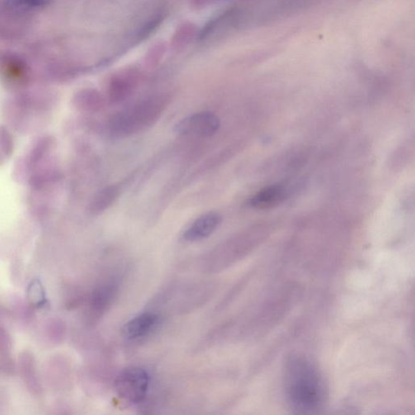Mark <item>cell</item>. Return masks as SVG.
Here are the masks:
<instances>
[{"mask_svg": "<svg viewBox=\"0 0 415 415\" xmlns=\"http://www.w3.org/2000/svg\"><path fill=\"white\" fill-rule=\"evenodd\" d=\"M288 185L276 184L270 185L257 193L249 200V205L256 209H270L278 205L289 197Z\"/></svg>", "mask_w": 415, "mask_h": 415, "instance_id": "10", "label": "cell"}, {"mask_svg": "<svg viewBox=\"0 0 415 415\" xmlns=\"http://www.w3.org/2000/svg\"><path fill=\"white\" fill-rule=\"evenodd\" d=\"M198 33L197 26L193 23H184L175 31L171 41V46L175 51L183 50L195 37L198 36Z\"/></svg>", "mask_w": 415, "mask_h": 415, "instance_id": "13", "label": "cell"}, {"mask_svg": "<svg viewBox=\"0 0 415 415\" xmlns=\"http://www.w3.org/2000/svg\"><path fill=\"white\" fill-rule=\"evenodd\" d=\"M285 389L290 403L299 412L318 409L326 398L321 374L311 362L303 357H292L286 364Z\"/></svg>", "mask_w": 415, "mask_h": 415, "instance_id": "1", "label": "cell"}, {"mask_svg": "<svg viewBox=\"0 0 415 415\" xmlns=\"http://www.w3.org/2000/svg\"><path fill=\"white\" fill-rule=\"evenodd\" d=\"M242 21L243 12L240 9H230L209 21L198 33L197 38L203 42L213 39L240 26Z\"/></svg>", "mask_w": 415, "mask_h": 415, "instance_id": "5", "label": "cell"}, {"mask_svg": "<svg viewBox=\"0 0 415 415\" xmlns=\"http://www.w3.org/2000/svg\"><path fill=\"white\" fill-rule=\"evenodd\" d=\"M121 193V186L118 184L109 185L98 192L90 204V212L93 214L102 213L107 211L116 202Z\"/></svg>", "mask_w": 415, "mask_h": 415, "instance_id": "11", "label": "cell"}, {"mask_svg": "<svg viewBox=\"0 0 415 415\" xmlns=\"http://www.w3.org/2000/svg\"><path fill=\"white\" fill-rule=\"evenodd\" d=\"M222 222V217L217 212L204 214L195 220L183 233V238L187 242H197L213 235Z\"/></svg>", "mask_w": 415, "mask_h": 415, "instance_id": "7", "label": "cell"}, {"mask_svg": "<svg viewBox=\"0 0 415 415\" xmlns=\"http://www.w3.org/2000/svg\"><path fill=\"white\" fill-rule=\"evenodd\" d=\"M139 82L136 71H125L114 75L109 80L108 98L113 104L121 103L132 96Z\"/></svg>", "mask_w": 415, "mask_h": 415, "instance_id": "6", "label": "cell"}, {"mask_svg": "<svg viewBox=\"0 0 415 415\" xmlns=\"http://www.w3.org/2000/svg\"><path fill=\"white\" fill-rule=\"evenodd\" d=\"M118 292V284L114 281H107L94 290L93 306L98 311H105L116 298Z\"/></svg>", "mask_w": 415, "mask_h": 415, "instance_id": "12", "label": "cell"}, {"mask_svg": "<svg viewBox=\"0 0 415 415\" xmlns=\"http://www.w3.org/2000/svg\"><path fill=\"white\" fill-rule=\"evenodd\" d=\"M166 102V97H154L119 113L112 121V134L116 137H126L145 130L159 118Z\"/></svg>", "mask_w": 415, "mask_h": 415, "instance_id": "2", "label": "cell"}, {"mask_svg": "<svg viewBox=\"0 0 415 415\" xmlns=\"http://www.w3.org/2000/svg\"><path fill=\"white\" fill-rule=\"evenodd\" d=\"M80 106L87 112H97L105 106V98L95 89H87L80 93Z\"/></svg>", "mask_w": 415, "mask_h": 415, "instance_id": "14", "label": "cell"}, {"mask_svg": "<svg viewBox=\"0 0 415 415\" xmlns=\"http://www.w3.org/2000/svg\"><path fill=\"white\" fill-rule=\"evenodd\" d=\"M161 317L159 314L145 312L130 319L123 327V335L130 340L145 337L159 327Z\"/></svg>", "mask_w": 415, "mask_h": 415, "instance_id": "9", "label": "cell"}, {"mask_svg": "<svg viewBox=\"0 0 415 415\" xmlns=\"http://www.w3.org/2000/svg\"><path fill=\"white\" fill-rule=\"evenodd\" d=\"M164 46L161 45H157L154 48L150 51V53L148 54L147 58L145 60V66L148 68L152 69L157 66V63H159L161 60L162 55H164Z\"/></svg>", "mask_w": 415, "mask_h": 415, "instance_id": "16", "label": "cell"}, {"mask_svg": "<svg viewBox=\"0 0 415 415\" xmlns=\"http://www.w3.org/2000/svg\"><path fill=\"white\" fill-rule=\"evenodd\" d=\"M220 127V118L215 114L202 112L181 119L175 132L180 136L207 138L215 135Z\"/></svg>", "mask_w": 415, "mask_h": 415, "instance_id": "4", "label": "cell"}, {"mask_svg": "<svg viewBox=\"0 0 415 415\" xmlns=\"http://www.w3.org/2000/svg\"><path fill=\"white\" fill-rule=\"evenodd\" d=\"M150 383V375L146 370L139 367H132L123 370L117 376L114 389L122 399L137 404L145 398Z\"/></svg>", "mask_w": 415, "mask_h": 415, "instance_id": "3", "label": "cell"}, {"mask_svg": "<svg viewBox=\"0 0 415 415\" xmlns=\"http://www.w3.org/2000/svg\"><path fill=\"white\" fill-rule=\"evenodd\" d=\"M165 6H156L136 23L131 33L130 39L134 44L149 38L160 27L166 17Z\"/></svg>", "mask_w": 415, "mask_h": 415, "instance_id": "8", "label": "cell"}, {"mask_svg": "<svg viewBox=\"0 0 415 415\" xmlns=\"http://www.w3.org/2000/svg\"><path fill=\"white\" fill-rule=\"evenodd\" d=\"M221 1V0H193L194 4L197 7L207 6L209 4Z\"/></svg>", "mask_w": 415, "mask_h": 415, "instance_id": "17", "label": "cell"}, {"mask_svg": "<svg viewBox=\"0 0 415 415\" xmlns=\"http://www.w3.org/2000/svg\"><path fill=\"white\" fill-rule=\"evenodd\" d=\"M50 2L51 0H7L6 4L16 10H26L46 6Z\"/></svg>", "mask_w": 415, "mask_h": 415, "instance_id": "15", "label": "cell"}]
</instances>
